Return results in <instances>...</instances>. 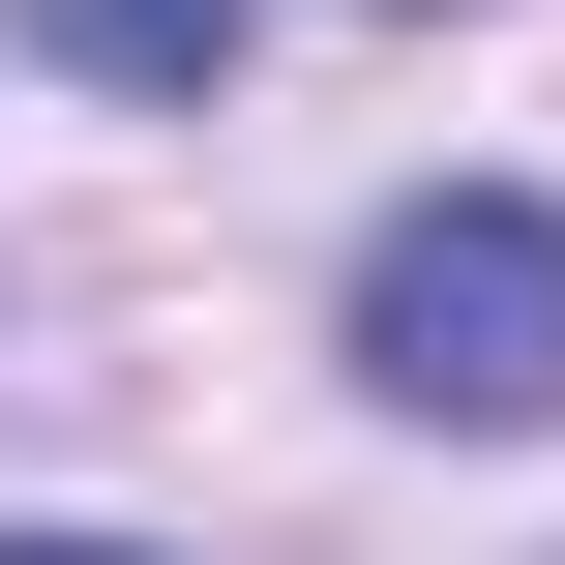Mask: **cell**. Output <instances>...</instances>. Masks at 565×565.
I'll return each instance as SVG.
<instances>
[{
  "mask_svg": "<svg viewBox=\"0 0 565 565\" xmlns=\"http://www.w3.org/2000/svg\"><path fill=\"white\" fill-rule=\"evenodd\" d=\"M358 387L387 417H565V209L536 179H417L387 238H358Z\"/></svg>",
  "mask_w": 565,
  "mask_h": 565,
  "instance_id": "cell-1",
  "label": "cell"
},
{
  "mask_svg": "<svg viewBox=\"0 0 565 565\" xmlns=\"http://www.w3.org/2000/svg\"><path fill=\"white\" fill-rule=\"evenodd\" d=\"M238 30L268 0H30V60H89V89H238Z\"/></svg>",
  "mask_w": 565,
  "mask_h": 565,
  "instance_id": "cell-2",
  "label": "cell"
},
{
  "mask_svg": "<svg viewBox=\"0 0 565 565\" xmlns=\"http://www.w3.org/2000/svg\"><path fill=\"white\" fill-rule=\"evenodd\" d=\"M0 565H149V536H0Z\"/></svg>",
  "mask_w": 565,
  "mask_h": 565,
  "instance_id": "cell-3",
  "label": "cell"
}]
</instances>
